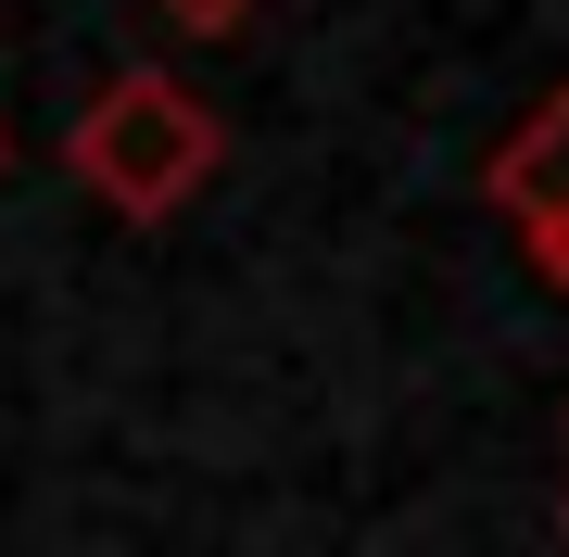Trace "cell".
I'll return each mask as SVG.
<instances>
[{
  "label": "cell",
  "mask_w": 569,
  "mask_h": 557,
  "mask_svg": "<svg viewBox=\"0 0 569 557\" xmlns=\"http://www.w3.org/2000/svg\"><path fill=\"white\" fill-rule=\"evenodd\" d=\"M63 166H77L89 203H114L127 228H164V216H190L216 190L228 166V127L203 89H178L164 63H127V77H102L77 102V127H63Z\"/></svg>",
  "instance_id": "cell-1"
},
{
  "label": "cell",
  "mask_w": 569,
  "mask_h": 557,
  "mask_svg": "<svg viewBox=\"0 0 569 557\" xmlns=\"http://www.w3.org/2000/svg\"><path fill=\"white\" fill-rule=\"evenodd\" d=\"M481 203L519 228V253H531V279L569 291V89H545L507 140H493V166H481Z\"/></svg>",
  "instance_id": "cell-2"
},
{
  "label": "cell",
  "mask_w": 569,
  "mask_h": 557,
  "mask_svg": "<svg viewBox=\"0 0 569 557\" xmlns=\"http://www.w3.org/2000/svg\"><path fill=\"white\" fill-rule=\"evenodd\" d=\"M164 26H178V39H241V26L266 13V0H152Z\"/></svg>",
  "instance_id": "cell-3"
},
{
  "label": "cell",
  "mask_w": 569,
  "mask_h": 557,
  "mask_svg": "<svg viewBox=\"0 0 569 557\" xmlns=\"http://www.w3.org/2000/svg\"><path fill=\"white\" fill-rule=\"evenodd\" d=\"M0 166H13V127H0Z\"/></svg>",
  "instance_id": "cell-4"
},
{
  "label": "cell",
  "mask_w": 569,
  "mask_h": 557,
  "mask_svg": "<svg viewBox=\"0 0 569 557\" xmlns=\"http://www.w3.org/2000/svg\"><path fill=\"white\" fill-rule=\"evenodd\" d=\"M557 533H569V507H557Z\"/></svg>",
  "instance_id": "cell-5"
}]
</instances>
